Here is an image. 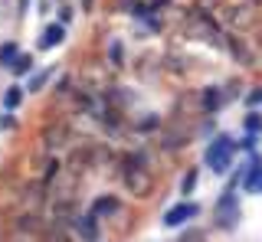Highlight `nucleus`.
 Segmentation results:
<instances>
[{
	"label": "nucleus",
	"mask_w": 262,
	"mask_h": 242,
	"mask_svg": "<svg viewBox=\"0 0 262 242\" xmlns=\"http://www.w3.org/2000/svg\"><path fill=\"white\" fill-rule=\"evenodd\" d=\"M33 66H36L33 56L30 53H20V56H16V62L10 66V72H13V76H33Z\"/></svg>",
	"instance_id": "obj_13"
},
{
	"label": "nucleus",
	"mask_w": 262,
	"mask_h": 242,
	"mask_svg": "<svg viewBox=\"0 0 262 242\" xmlns=\"http://www.w3.org/2000/svg\"><path fill=\"white\" fill-rule=\"evenodd\" d=\"M243 190H246V193H262V160H259V157H252L249 164H246Z\"/></svg>",
	"instance_id": "obj_6"
},
{
	"label": "nucleus",
	"mask_w": 262,
	"mask_h": 242,
	"mask_svg": "<svg viewBox=\"0 0 262 242\" xmlns=\"http://www.w3.org/2000/svg\"><path fill=\"white\" fill-rule=\"evenodd\" d=\"M16 56H20V46L13 43V39H7V43H0V66H13Z\"/></svg>",
	"instance_id": "obj_14"
},
{
	"label": "nucleus",
	"mask_w": 262,
	"mask_h": 242,
	"mask_svg": "<svg viewBox=\"0 0 262 242\" xmlns=\"http://www.w3.org/2000/svg\"><path fill=\"white\" fill-rule=\"evenodd\" d=\"M95 4V0H82V7H85V10H89V7H92Z\"/></svg>",
	"instance_id": "obj_29"
},
{
	"label": "nucleus",
	"mask_w": 262,
	"mask_h": 242,
	"mask_svg": "<svg viewBox=\"0 0 262 242\" xmlns=\"http://www.w3.org/2000/svg\"><path fill=\"white\" fill-rule=\"evenodd\" d=\"M226 43H229V50H233V56H236V59H239V62H243V66H252V53H249V50H246V46L239 43V39H236V36H229V39H226Z\"/></svg>",
	"instance_id": "obj_16"
},
{
	"label": "nucleus",
	"mask_w": 262,
	"mask_h": 242,
	"mask_svg": "<svg viewBox=\"0 0 262 242\" xmlns=\"http://www.w3.org/2000/svg\"><path fill=\"white\" fill-rule=\"evenodd\" d=\"M223 102H226V92H223V88H216V85H207L200 92V108L207 111V115H216V111L223 108Z\"/></svg>",
	"instance_id": "obj_7"
},
{
	"label": "nucleus",
	"mask_w": 262,
	"mask_h": 242,
	"mask_svg": "<svg viewBox=\"0 0 262 242\" xmlns=\"http://www.w3.org/2000/svg\"><path fill=\"white\" fill-rule=\"evenodd\" d=\"M246 102H249V105H262V88H252V92L246 95Z\"/></svg>",
	"instance_id": "obj_27"
},
{
	"label": "nucleus",
	"mask_w": 262,
	"mask_h": 242,
	"mask_svg": "<svg viewBox=\"0 0 262 242\" xmlns=\"http://www.w3.org/2000/svg\"><path fill=\"white\" fill-rule=\"evenodd\" d=\"M200 216V206L196 203H190V200H184V203H177V206H170V209H164V226L167 229H174V226H184V223H190V220H196Z\"/></svg>",
	"instance_id": "obj_4"
},
{
	"label": "nucleus",
	"mask_w": 262,
	"mask_h": 242,
	"mask_svg": "<svg viewBox=\"0 0 262 242\" xmlns=\"http://www.w3.org/2000/svg\"><path fill=\"white\" fill-rule=\"evenodd\" d=\"M207 236H203V229H190V232H184L180 236V242H203Z\"/></svg>",
	"instance_id": "obj_21"
},
{
	"label": "nucleus",
	"mask_w": 262,
	"mask_h": 242,
	"mask_svg": "<svg viewBox=\"0 0 262 242\" xmlns=\"http://www.w3.org/2000/svg\"><path fill=\"white\" fill-rule=\"evenodd\" d=\"M39 239H43V242H69V236L62 232V226H59V223H56V226H46Z\"/></svg>",
	"instance_id": "obj_18"
},
{
	"label": "nucleus",
	"mask_w": 262,
	"mask_h": 242,
	"mask_svg": "<svg viewBox=\"0 0 262 242\" xmlns=\"http://www.w3.org/2000/svg\"><path fill=\"white\" fill-rule=\"evenodd\" d=\"M13 125H16V118L10 111H4V115H0V131H7V128H13Z\"/></svg>",
	"instance_id": "obj_24"
},
{
	"label": "nucleus",
	"mask_w": 262,
	"mask_h": 242,
	"mask_svg": "<svg viewBox=\"0 0 262 242\" xmlns=\"http://www.w3.org/2000/svg\"><path fill=\"white\" fill-rule=\"evenodd\" d=\"M236 223H239V200H236L233 190H226L216 200V226L220 229H233Z\"/></svg>",
	"instance_id": "obj_3"
},
{
	"label": "nucleus",
	"mask_w": 262,
	"mask_h": 242,
	"mask_svg": "<svg viewBox=\"0 0 262 242\" xmlns=\"http://www.w3.org/2000/svg\"><path fill=\"white\" fill-rule=\"evenodd\" d=\"M196 177H200V174H196V167H190V171L184 174V180H180V193H184V197H190V193H193V187H196Z\"/></svg>",
	"instance_id": "obj_19"
},
{
	"label": "nucleus",
	"mask_w": 262,
	"mask_h": 242,
	"mask_svg": "<svg viewBox=\"0 0 262 242\" xmlns=\"http://www.w3.org/2000/svg\"><path fill=\"white\" fill-rule=\"evenodd\" d=\"M158 125H161V118H158V115H151V118H144V121H141V131H151V128H158Z\"/></svg>",
	"instance_id": "obj_26"
},
{
	"label": "nucleus",
	"mask_w": 262,
	"mask_h": 242,
	"mask_svg": "<svg viewBox=\"0 0 262 242\" xmlns=\"http://www.w3.org/2000/svg\"><path fill=\"white\" fill-rule=\"evenodd\" d=\"M72 13H76L72 7H59V23H62V27H69V23H72Z\"/></svg>",
	"instance_id": "obj_23"
},
{
	"label": "nucleus",
	"mask_w": 262,
	"mask_h": 242,
	"mask_svg": "<svg viewBox=\"0 0 262 242\" xmlns=\"http://www.w3.org/2000/svg\"><path fill=\"white\" fill-rule=\"evenodd\" d=\"M76 236L82 239V242H98V236H102V229H98V216L89 209V213H82V216H76Z\"/></svg>",
	"instance_id": "obj_5"
},
{
	"label": "nucleus",
	"mask_w": 262,
	"mask_h": 242,
	"mask_svg": "<svg viewBox=\"0 0 262 242\" xmlns=\"http://www.w3.org/2000/svg\"><path fill=\"white\" fill-rule=\"evenodd\" d=\"M121 180H125L128 193L135 197H147L154 187V177L147 171V157L144 154H125L121 157Z\"/></svg>",
	"instance_id": "obj_1"
},
{
	"label": "nucleus",
	"mask_w": 262,
	"mask_h": 242,
	"mask_svg": "<svg viewBox=\"0 0 262 242\" xmlns=\"http://www.w3.org/2000/svg\"><path fill=\"white\" fill-rule=\"evenodd\" d=\"M187 144V131L184 128H170V131L161 134V151H180Z\"/></svg>",
	"instance_id": "obj_10"
},
{
	"label": "nucleus",
	"mask_w": 262,
	"mask_h": 242,
	"mask_svg": "<svg viewBox=\"0 0 262 242\" xmlns=\"http://www.w3.org/2000/svg\"><path fill=\"white\" fill-rule=\"evenodd\" d=\"M236 148H243V151H252V148H256V134H246V138H243L239 144H236Z\"/></svg>",
	"instance_id": "obj_25"
},
{
	"label": "nucleus",
	"mask_w": 262,
	"mask_h": 242,
	"mask_svg": "<svg viewBox=\"0 0 262 242\" xmlns=\"http://www.w3.org/2000/svg\"><path fill=\"white\" fill-rule=\"evenodd\" d=\"M13 226H16V232H33V236H43V229H46L39 216H20Z\"/></svg>",
	"instance_id": "obj_11"
},
{
	"label": "nucleus",
	"mask_w": 262,
	"mask_h": 242,
	"mask_svg": "<svg viewBox=\"0 0 262 242\" xmlns=\"http://www.w3.org/2000/svg\"><path fill=\"white\" fill-rule=\"evenodd\" d=\"M27 4H30V0H20V13H27Z\"/></svg>",
	"instance_id": "obj_28"
},
{
	"label": "nucleus",
	"mask_w": 262,
	"mask_h": 242,
	"mask_svg": "<svg viewBox=\"0 0 262 242\" xmlns=\"http://www.w3.org/2000/svg\"><path fill=\"white\" fill-rule=\"evenodd\" d=\"M72 92V79L66 76V79H59V85H56V95H69Z\"/></svg>",
	"instance_id": "obj_22"
},
{
	"label": "nucleus",
	"mask_w": 262,
	"mask_h": 242,
	"mask_svg": "<svg viewBox=\"0 0 262 242\" xmlns=\"http://www.w3.org/2000/svg\"><path fill=\"white\" fill-rule=\"evenodd\" d=\"M108 62L112 66H125V43L121 39H112L108 43Z\"/></svg>",
	"instance_id": "obj_17"
},
{
	"label": "nucleus",
	"mask_w": 262,
	"mask_h": 242,
	"mask_svg": "<svg viewBox=\"0 0 262 242\" xmlns=\"http://www.w3.org/2000/svg\"><path fill=\"white\" fill-rule=\"evenodd\" d=\"M4 111H16L20 108V102H23V85H7V92H4Z\"/></svg>",
	"instance_id": "obj_12"
},
{
	"label": "nucleus",
	"mask_w": 262,
	"mask_h": 242,
	"mask_svg": "<svg viewBox=\"0 0 262 242\" xmlns=\"http://www.w3.org/2000/svg\"><path fill=\"white\" fill-rule=\"evenodd\" d=\"M233 154H236V141L229 138V134H216V138L207 144L203 160H207V167L213 174H226L229 167H233Z\"/></svg>",
	"instance_id": "obj_2"
},
{
	"label": "nucleus",
	"mask_w": 262,
	"mask_h": 242,
	"mask_svg": "<svg viewBox=\"0 0 262 242\" xmlns=\"http://www.w3.org/2000/svg\"><path fill=\"white\" fill-rule=\"evenodd\" d=\"M259 128H262V115H259V111H252V115H246V131H249V134H256Z\"/></svg>",
	"instance_id": "obj_20"
},
{
	"label": "nucleus",
	"mask_w": 262,
	"mask_h": 242,
	"mask_svg": "<svg viewBox=\"0 0 262 242\" xmlns=\"http://www.w3.org/2000/svg\"><path fill=\"white\" fill-rule=\"evenodd\" d=\"M62 39H66V27L62 23H49L43 30V36H39V50H56Z\"/></svg>",
	"instance_id": "obj_9"
},
{
	"label": "nucleus",
	"mask_w": 262,
	"mask_h": 242,
	"mask_svg": "<svg viewBox=\"0 0 262 242\" xmlns=\"http://www.w3.org/2000/svg\"><path fill=\"white\" fill-rule=\"evenodd\" d=\"M49 79H53V69H39V72H33L30 82H27V92H39V88H46Z\"/></svg>",
	"instance_id": "obj_15"
},
{
	"label": "nucleus",
	"mask_w": 262,
	"mask_h": 242,
	"mask_svg": "<svg viewBox=\"0 0 262 242\" xmlns=\"http://www.w3.org/2000/svg\"><path fill=\"white\" fill-rule=\"evenodd\" d=\"M118 206H121V200L115 197V193H102V197H95L92 200V213L102 220V216H112V213H118Z\"/></svg>",
	"instance_id": "obj_8"
}]
</instances>
